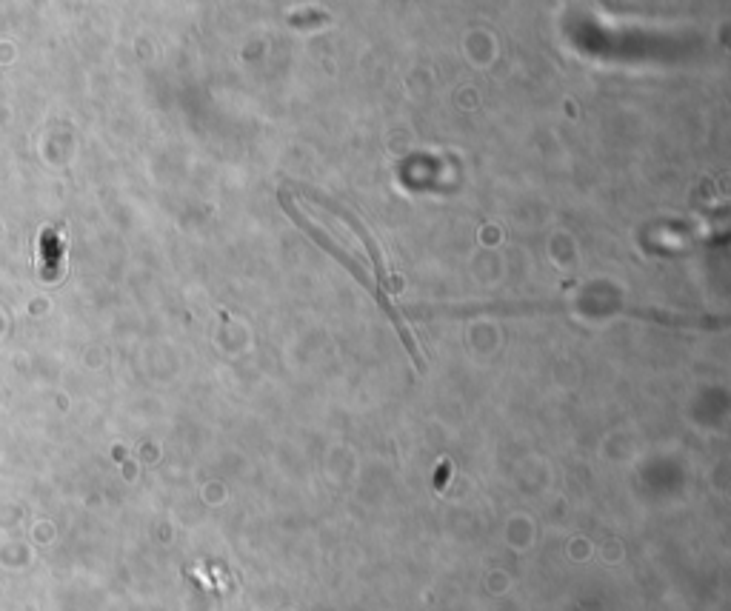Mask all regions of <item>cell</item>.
<instances>
[{"instance_id":"3957f363","label":"cell","mask_w":731,"mask_h":611,"mask_svg":"<svg viewBox=\"0 0 731 611\" xmlns=\"http://www.w3.org/2000/svg\"><path fill=\"white\" fill-rule=\"evenodd\" d=\"M377 303H380V309L389 315V320L395 323V329H397V335H400V340H403V346H406V352L412 355V360H415V366L423 372L426 366H423V355H420V349H417V343H415V337H412V332L403 326V320H400V315H397V309L389 303V297L383 295V292H377Z\"/></svg>"},{"instance_id":"277c9868","label":"cell","mask_w":731,"mask_h":611,"mask_svg":"<svg viewBox=\"0 0 731 611\" xmlns=\"http://www.w3.org/2000/svg\"><path fill=\"white\" fill-rule=\"evenodd\" d=\"M320 20H326V15H309V18H292L289 23L292 26H309V23H320Z\"/></svg>"},{"instance_id":"7a4b0ae2","label":"cell","mask_w":731,"mask_h":611,"mask_svg":"<svg viewBox=\"0 0 731 611\" xmlns=\"http://www.w3.org/2000/svg\"><path fill=\"white\" fill-rule=\"evenodd\" d=\"M297 192H303L306 198L309 200H315V203H320V206H326L329 212H335V215H340L349 226H352V232H355L360 240H363V246H366V252H369V257H372V263H375V269H377V275L380 277H386V266H383V257H380V249L375 246V240H372V235L366 232V226L357 220L355 212H349L346 206H340V203H335V200H329V198H323L320 192H312V189H303V186H297Z\"/></svg>"},{"instance_id":"6da1fadb","label":"cell","mask_w":731,"mask_h":611,"mask_svg":"<svg viewBox=\"0 0 731 611\" xmlns=\"http://www.w3.org/2000/svg\"><path fill=\"white\" fill-rule=\"evenodd\" d=\"M280 206L286 209V215L292 217V220H295L297 226H300V229H303L306 235H309V237H312V240H315V243H317V246H320V249H326V252H329V255L335 257V260H340V263H343V266H346V269H349V272L355 275L357 283H363V286H366V289H369L372 295H377V292H380V289H377V286H375V280H372V277H369V275H366V272H363V266L357 263L355 257L349 255L346 249H340V246H337L335 240H332V237L326 235V232H320L317 226H312V223H309V217H306V215H303V212H300V209H297L295 203H292V198H289L286 192H280Z\"/></svg>"}]
</instances>
